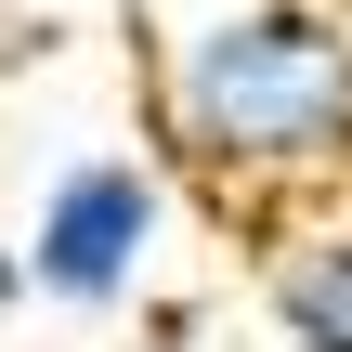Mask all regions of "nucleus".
<instances>
[{"mask_svg":"<svg viewBox=\"0 0 352 352\" xmlns=\"http://www.w3.org/2000/svg\"><path fill=\"white\" fill-rule=\"evenodd\" d=\"M261 314L287 352H352V222H287L261 248Z\"/></svg>","mask_w":352,"mask_h":352,"instance_id":"nucleus-3","label":"nucleus"},{"mask_svg":"<svg viewBox=\"0 0 352 352\" xmlns=\"http://www.w3.org/2000/svg\"><path fill=\"white\" fill-rule=\"evenodd\" d=\"M157 222H170V183L144 170V157H78V170H52V196L26 209V287L39 300H65V314H118L131 287H144V261H157Z\"/></svg>","mask_w":352,"mask_h":352,"instance_id":"nucleus-2","label":"nucleus"},{"mask_svg":"<svg viewBox=\"0 0 352 352\" xmlns=\"http://www.w3.org/2000/svg\"><path fill=\"white\" fill-rule=\"evenodd\" d=\"M26 300H39V287H26V248H13V235H0V327H13V314H26Z\"/></svg>","mask_w":352,"mask_h":352,"instance_id":"nucleus-4","label":"nucleus"},{"mask_svg":"<svg viewBox=\"0 0 352 352\" xmlns=\"http://www.w3.org/2000/svg\"><path fill=\"white\" fill-rule=\"evenodd\" d=\"M170 144L235 196H314L352 170V0H209L157 65Z\"/></svg>","mask_w":352,"mask_h":352,"instance_id":"nucleus-1","label":"nucleus"}]
</instances>
